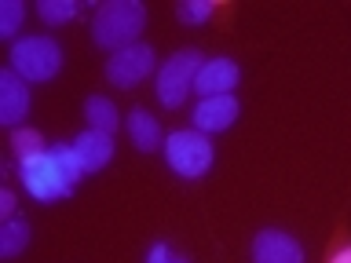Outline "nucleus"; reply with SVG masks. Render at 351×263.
Returning a JSON list of instances; mask_svg holds the SVG:
<instances>
[{"label":"nucleus","mask_w":351,"mask_h":263,"mask_svg":"<svg viewBox=\"0 0 351 263\" xmlns=\"http://www.w3.org/2000/svg\"><path fill=\"white\" fill-rule=\"evenodd\" d=\"M29 114V84L11 70H0V121L8 128H19V121Z\"/></svg>","instance_id":"9d476101"},{"label":"nucleus","mask_w":351,"mask_h":263,"mask_svg":"<svg viewBox=\"0 0 351 263\" xmlns=\"http://www.w3.org/2000/svg\"><path fill=\"white\" fill-rule=\"evenodd\" d=\"M0 216H4V223H8V219H15V194H11L8 186L0 190Z\"/></svg>","instance_id":"aec40b11"},{"label":"nucleus","mask_w":351,"mask_h":263,"mask_svg":"<svg viewBox=\"0 0 351 263\" xmlns=\"http://www.w3.org/2000/svg\"><path fill=\"white\" fill-rule=\"evenodd\" d=\"M81 161L73 153V142H55L48 147V153L29 161H19V183L22 190L37 201H59L73 190L77 175H81Z\"/></svg>","instance_id":"f257e3e1"},{"label":"nucleus","mask_w":351,"mask_h":263,"mask_svg":"<svg viewBox=\"0 0 351 263\" xmlns=\"http://www.w3.org/2000/svg\"><path fill=\"white\" fill-rule=\"evenodd\" d=\"M329 263H351V245H344V249H340V252H337V256L329 260Z\"/></svg>","instance_id":"412c9836"},{"label":"nucleus","mask_w":351,"mask_h":263,"mask_svg":"<svg viewBox=\"0 0 351 263\" xmlns=\"http://www.w3.org/2000/svg\"><path fill=\"white\" fill-rule=\"evenodd\" d=\"M165 161H169V168L176 175H183V179H197V175H205L208 168H213L216 147L208 142L205 132L183 128V132H172V136L165 139Z\"/></svg>","instance_id":"20e7f679"},{"label":"nucleus","mask_w":351,"mask_h":263,"mask_svg":"<svg viewBox=\"0 0 351 263\" xmlns=\"http://www.w3.org/2000/svg\"><path fill=\"white\" fill-rule=\"evenodd\" d=\"M11 150H15L19 161H29V158L48 153V147H44V136H40L37 128H11Z\"/></svg>","instance_id":"2eb2a0df"},{"label":"nucleus","mask_w":351,"mask_h":263,"mask_svg":"<svg viewBox=\"0 0 351 263\" xmlns=\"http://www.w3.org/2000/svg\"><path fill=\"white\" fill-rule=\"evenodd\" d=\"M125 128H128V136H132V147H136L139 153L165 150V139H169V136H161V125H158V117H154V114H147L143 106H136V110L128 114Z\"/></svg>","instance_id":"f8f14e48"},{"label":"nucleus","mask_w":351,"mask_h":263,"mask_svg":"<svg viewBox=\"0 0 351 263\" xmlns=\"http://www.w3.org/2000/svg\"><path fill=\"white\" fill-rule=\"evenodd\" d=\"M11 70H15L26 84H40V81H51L55 73L62 70V48L55 37H22L11 44Z\"/></svg>","instance_id":"7ed1b4c3"},{"label":"nucleus","mask_w":351,"mask_h":263,"mask_svg":"<svg viewBox=\"0 0 351 263\" xmlns=\"http://www.w3.org/2000/svg\"><path fill=\"white\" fill-rule=\"evenodd\" d=\"M241 81V70L234 59H205V66L197 70L194 77V92L202 99H213V95H230L234 92V84Z\"/></svg>","instance_id":"6e6552de"},{"label":"nucleus","mask_w":351,"mask_h":263,"mask_svg":"<svg viewBox=\"0 0 351 263\" xmlns=\"http://www.w3.org/2000/svg\"><path fill=\"white\" fill-rule=\"evenodd\" d=\"M29 223L26 219H8V223H0V256L4 260H15L19 252L29 249Z\"/></svg>","instance_id":"4468645a"},{"label":"nucleus","mask_w":351,"mask_h":263,"mask_svg":"<svg viewBox=\"0 0 351 263\" xmlns=\"http://www.w3.org/2000/svg\"><path fill=\"white\" fill-rule=\"evenodd\" d=\"M202 66H205V55L197 48L172 51V59L158 70V99H161V106H169V110L183 106L186 95L194 92V77H197Z\"/></svg>","instance_id":"39448f33"},{"label":"nucleus","mask_w":351,"mask_h":263,"mask_svg":"<svg viewBox=\"0 0 351 263\" xmlns=\"http://www.w3.org/2000/svg\"><path fill=\"white\" fill-rule=\"evenodd\" d=\"M252 263H304V249L293 234L267 227L252 238Z\"/></svg>","instance_id":"0eeeda50"},{"label":"nucleus","mask_w":351,"mask_h":263,"mask_svg":"<svg viewBox=\"0 0 351 263\" xmlns=\"http://www.w3.org/2000/svg\"><path fill=\"white\" fill-rule=\"evenodd\" d=\"M238 114H241V106H238L234 95L202 99V103L194 106V128L205 132V136H213V132H227L238 121Z\"/></svg>","instance_id":"1a4fd4ad"},{"label":"nucleus","mask_w":351,"mask_h":263,"mask_svg":"<svg viewBox=\"0 0 351 263\" xmlns=\"http://www.w3.org/2000/svg\"><path fill=\"white\" fill-rule=\"evenodd\" d=\"M158 70V55H154L150 44H128V48H121L110 55L106 62V81L114 88H136L139 81H147V77Z\"/></svg>","instance_id":"423d86ee"},{"label":"nucleus","mask_w":351,"mask_h":263,"mask_svg":"<svg viewBox=\"0 0 351 263\" xmlns=\"http://www.w3.org/2000/svg\"><path fill=\"white\" fill-rule=\"evenodd\" d=\"M77 0H37V15L40 22H48V26H62V22H70L77 15Z\"/></svg>","instance_id":"dca6fc26"},{"label":"nucleus","mask_w":351,"mask_h":263,"mask_svg":"<svg viewBox=\"0 0 351 263\" xmlns=\"http://www.w3.org/2000/svg\"><path fill=\"white\" fill-rule=\"evenodd\" d=\"M147 263H186L183 256H176V252L165 245V241H154L150 252H147Z\"/></svg>","instance_id":"6ab92c4d"},{"label":"nucleus","mask_w":351,"mask_h":263,"mask_svg":"<svg viewBox=\"0 0 351 263\" xmlns=\"http://www.w3.org/2000/svg\"><path fill=\"white\" fill-rule=\"evenodd\" d=\"M216 4L213 0H183L180 8H176V18L183 22V26H202V22L213 18Z\"/></svg>","instance_id":"f3484780"},{"label":"nucleus","mask_w":351,"mask_h":263,"mask_svg":"<svg viewBox=\"0 0 351 263\" xmlns=\"http://www.w3.org/2000/svg\"><path fill=\"white\" fill-rule=\"evenodd\" d=\"M22 18H26V4H22V0H4V4H0V37L4 40L15 37Z\"/></svg>","instance_id":"a211bd4d"},{"label":"nucleus","mask_w":351,"mask_h":263,"mask_svg":"<svg viewBox=\"0 0 351 263\" xmlns=\"http://www.w3.org/2000/svg\"><path fill=\"white\" fill-rule=\"evenodd\" d=\"M84 117H88V128L106 132V136H114L117 125H121L117 103H114V99H106V95H88L84 99Z\"/></svg>","instance_id":"ddd939ff"},{"label":"nucleus","mask_w":351,"mask_h":263,"mask_svg":"<svg viewBox=\"0 0 351 263\" xmlns=\"http://www.w3.org/2000/svg\"><path fill=\"white\" fill-rule=\"evenodd\" d=\"M73 153H77V161H81L84 172H99V168L110 164V158H114V136L84 128L81 136L73 139Z\"/></svg>","instance_id":"9b49d317"},{"label":"nucleus","mask_w":351,"mask_h":263,"mask_svg":"<svg viewBox=\"0 0 351 263\" xmlns=\"http://www.w3.org/2000/svg\"><path fill=\"white\" fill-rule=\"evenodd\" d=\"M143 26H147V8L139 0H106L95 8L92 40L106 51H121L128 44H139Z\"/></svg>","instance_id":"f03ea898"}]
</instances>
